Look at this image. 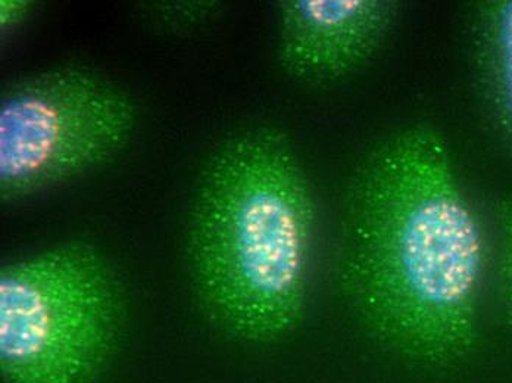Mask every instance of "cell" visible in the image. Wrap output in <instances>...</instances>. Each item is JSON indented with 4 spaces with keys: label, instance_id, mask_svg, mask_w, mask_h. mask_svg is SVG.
<instances>
[{
    "label": "cell",
    "instance_id": "1",
    "mask_svg": "<svg viewBox=\"0 0 512 383\" xmlns=\"http://www.w3.org/2000/svg\"><path fill=\"white\" fill-rule=\"evenodd\" d=\"M482 221L442 135L414 124L387 137L346 195L339 280L359 322L399 356L445 367L479 338Z\"/></svg>",
    "mask_w": 512,
    "mask_h": 383
},
{
    "label": "cell",
    "instance_id": "2",
    "mask_svg": "<svg viewBox=\"0 0 512 383\" xmlns=\"http://www.w3.org/2000/svg\"><path fill=\"white\" fill-rule=\"evenodd\" d=\"M314 226L311 185L289 137L270 126L226 137L199 174L187 227L209 319L248 342L292 332L305 310Z\"/></svg>",
    "mask_w": 512,
    "mask_h": 383
},
{
    "label": "cell",
    "instance_id": "3",
    "mask_svg": "<svg viewBox=\"0 0 512 383\" xmlns=\"http://www.w3.org/2000/svg\"><path fill=\"white\" fill-rule=\"evenodd\" d=\"M123 289L105 257L67 242L0 272L5 383H96L120 339Z\"/></svg>",
    "mask_w": 512,
    "mask_h": 383
},
{
    "label": "cell",
    "instance_id": "4",
    "mask_svg": "<svg viewBox=\"0 0 512 383\" xmlns=\"http://www.w3.org/2000/svg\"><path fill=\"white\" fill-rule=\"evenodd\" d=\"M136 126L134 99L90 68L56 67L8 84L0 96L3 204L111 163Z\"/></svg>",
    "mask_w": 512,
    "mask_h": 383
},
{
    "label": "cell",
    "instance_id": "5",
    "mask_svg": "<svg viewBox=\"0 0 512 383\" xmlns=\"http://www.w3.org/2000/svg\"><path fill=\"white\" fill-rule=\"evenodd\" d=\"M277 61L302 83H329L354 73L389 36L393 0H283Z\"/></svg>",
    "mask_w": 512,
    "mask_h": 383
},
{
    "label": "cell",
    "instance_id": "6",
    "mask_svg": "<svg viewBox=\"0 0 512 383\" xmlns=\"http://www.w3.org/2000/svg\"><path fill=\"white\" fill-rule=\"evenodd\" d=\"M471 52L487 108L512 151V0L477 3Z\"/></svg>",
    "mask_w": 512,
    "mask_h": 383
},
{
    "label": "cell",
    "instance_id": "7",
    "mask_svg": "<svg viewBox=\"0 0 512 383\" xmlns=\"http://www.w3.org/2000/svg\"><path fill=\"white\" fill-rule=\"evenodd\" d=\"M498 223V292L502 310L512 326V198H501L495 207Z\"/></svg>",
    "mask_w": 512,
    "mask_h": 383
},
{
    "label": "cell",
    "instance_id": "8",
    "mask_svg": "<svg viewBox=\"0 0 512 383\" xmlns=\"http://www.w3.org/2000/svg\"><path fill=\"white\" fill-rule=\"evenodd\" d=\"M33 9V3L27 0H2L0 2V28L11 30L27 20Z\"/></svg>",
    "mask_w": 512,
    "mask_h": 383
}]
</instances>
